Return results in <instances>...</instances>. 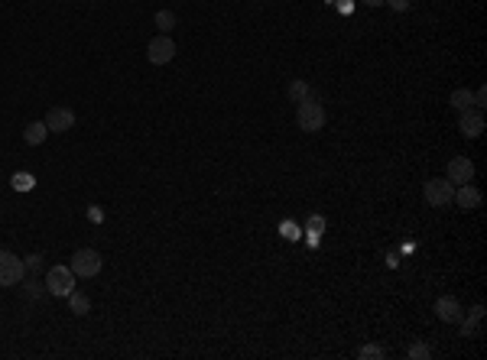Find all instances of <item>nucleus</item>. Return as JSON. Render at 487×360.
<instances>
[{"instance_id": "nucleus-1", "label": "nucleus", "mask_w": 487, "mask_h": 360, "mask_svg": "<svg viewBox=\"0 0 487 360\" xmlns=\"http://www.w3.org/2000/svg\"><path fill=\"white\" fill-rule=\"evenodd\" d=\"M296 124H299V130H305V134H315V130H322V127H325V108L319 104V94H315V98L299 101Z\"/></svg>"}, {"instance_id": "nucleus-2", "label": "nucleus", "mask_w": 487, "mask_h": 360, "mask_svg": "<svg viewBox=\"0 0 487 360\" xmlns=\"http://www.w3.org/2000/svg\"><path fill=\"white\" fill-rule=\"evenodd\" d=\"M104 260H101V253L91 250V247H82V250L72 253V263H68V269L75 273L78 279H94L98 273H101Z\"/></svg>"}, {"instance_id": "nucleus-3", "label": "nucleus", "mask_w": 487, "mask_h": 360, "mask_svg": "<svg viewBox=\"0 0 487 360\" xmlns=\"http://www.w3.org/2000/svg\"><path fill=\"white\" fill-rule=\"evenodd\" d=\"M452 195H455V185L448 179H429L426 188H422V198H426L429 208H445V205H452Z\"/></svg>"}, {"instance_id": "nucleus-4", "label": "nucleus", "mask_w": 487, "mask_h": 360, "mask_svg": "<svg viewBox=\"0 0 487 360\" xmlns=\"http://www.w3.org/2000/svg\"><path fill=\"white\" fill-rule=\"evenodd\" d=\"M46 289H49L52 295H59V299H68V292L75 289V273L68 266H52L49 273H46Z\"/></svg>"}, {"instance_id": "nucleus-5", "label": "nucleus", "mask_w": 487, "mask_h": 360, "mask_svg": "<svg viewBox=\"0 0 487 360\" xmlns=\"http://www.w3.org/2000/svg\"><path fill=\"white\" fill-rule=\"evenodd\" d=\"M23 276H26L23 260H20L17 253L0 250V285H17V283H23Z\"/></svg>"}, {"instance_id": "nucleus-6", "label": "nucleus", "mask_w": 487, "mask_h": 360, "mask_svg": "<svg viewBox=\"0 0 487 360\" xmlns=\"http://www.w3.org/2000/svg\"><path fill=\"white\" fill-rule=\"evenodd\" d=\"M172 56H176V42L169 39L166 33L156 36V39L146 46V59H150L153 65H166V62H172Z\"/></svg>"}, {"instance_id": "nucleus-7", "label": "nucleus", "mask_w": 487, "mask_h": 360, "mask_svg": "<svg viewBox=\"0 0 487 360\" xmlns=\"http://www.w3.org/2000/svg\"><path fill=\"white\" fill-rule=\"evenodd\" d=\"M46 127H49V134H65L75 127V110L72 108H52L46 114Z\"/></svg>"}, {"instance_id": "nucleus-8", "label": "nucleus", "mask_w": 487, "mask_h": 360, "mask_svg": "<svg viewBox=\"0 0 487 360\" xmlns=\"http://www.w3.org/2000/svg\"><path fill=\"white\" fill-rule=\"evenodd\" d=\"M448 182L452 185H468L471 179H474V162L468 160V156H455L452 162H448Z\"/></svg>"}, {"instance_id": "nucleus-9", "label": "nucleus", "mask_w": 487, "mask_h": 360, "mask_svg": "<svg viewBox=\"0 0 487 360\" xmlns=\"http://www.w3.org/2000/svg\"><path fill=\"white\" fill-rule=\"evenodd\" d=\"M436 315L442 321H448V325H458V321H462V302L455 299V295H442V299L436 302Z\"/></svg>"}, {"instance_id": "nucleus-10", "label": "nucleus", "mask_w": 487, "mask_h": 360, "mask_svg": "<svg viewBox=\"0 0 487 360\" xmlns=\"http://www.w3.org/2000/svg\"><path fill=\"white\" fill-rule=\"evenodd\" d=\"M452 201L462 211H474V208H481V192L471 182L468 185H458V188H455V195H452Z\"/></svg>"}, {"instance_id": "nucleus-11", "label": "nucleus", "mask_w": 487, "mask_h": 360, "mask_svg": "<svg viewBox=\"0 0 487 360\" xmlns=\"http://www.w3.org/2000/svg\"><path fill=\"white\" fill-rule=\"evenodd\" d=\"M458 130H462L468 140H474V136H481V130H484V114L481 110H462V120H458Z\"/></svg>"}, {"instance_id": "nucleus-12", "label": "nucleus", "mask_w": 487, "mask_h": 360, "mask_svg": "<svg viewBox=\"0 0 487 360\" xmlns=\"http://www.w3.org/2000/svg\"><path fill=\"white\" fill-rule=\"evenodd\" d=\"M46 136H49V127H46V120H33V124H26V130H23L26 146H42V143H46Z\"/></svg>"}, {"instance_id": "nucleus-13", "label": "nucleus", "mask_w": 487, "mask_h": 360, "mask_svg": "<svg viewBox=\"0 0 487 360\" xmlns=\"http://www.w3.org/2000/svg\"><path fill=\"white\" fill-rule=\"evenodd\" d=\"M448 104H452L458 114H462V110H471L474 108V91H468V88H455L452 98H448Z\"/></svg>"}, {"instance_id": "nucleus-14", "label": "nucleus", "mask_w": 487, "mask_h": 360, "mask_svg": "<svg viewBox=\"0 0 487 360\" xmlns=\"http://www.w3.org/2000/svg\"><path fill=\"white\" fill-rule=\"evenodd\" d=\"M322 231H325V218L322 214H312L309 224H305V240H309V247H319Z\"/></svg>"}, {"instance_id": "nucleus-15", "label": "nucleus", "mask_w": 487, "mask_h": 360, "mask_svg": "<svg viewBox=\"0 0 487 360\" xmlns=\"http://www.w3.org/2000/svg\"><path fill=\"white\" fill-rule=\"evenodd\" d=\"M68 309L75 311V315H88V311H91V299L84 292H75V289H72V292H68Z\"/></svg>"}, {"instance_id": "nucleus-16", "label": "nucleus", "mask_w": 487, "mask_h": 360, "mask_svg": "<svg viewBox=\"0 0 487 360\" xmlns=\"http://www.w3.org/2000/svg\"><path fill=\"white\" fill-rule=\"evenodd\" d=\"M289 101H296V104H299V101H305V98H315V91H312L309 88V82H303V78H296L293 84H289Z\"/></svg>"}, {"instance_id": "nucleus-17", "label": "nucleus", "mask_w": 487, "mask_h": 360, "mask_svg": "<svg viewBox=\"0 0 487 360\" xmlns=\"http://www.w3.org/2000/svg\"><path fill=\"white\" fill-rule=\"evenodd\" d=\"M156 30H160V33H172V30H176V13H172V10H156Z\"/></svg>"}, {"instance_id": "nucleus-18", "label": "nucleus", "mask_w": 487, "mask_h": 360, "mask_svg": "<svg viewBox=\"0 0 487 360\" xmlns=\"http://www.w3.org/2000/svg\"><path fill=\"white\" fill-rule=\"evenodd\" d=\"M10 182H13V188H17V192H30V188L36 185V179L30 176V172H13V179H10Z\"/></svg>"}, {"instance_id": "nucleus-19", "label": "nucleus", "mask_w": 487, "mask_h": 360, "mask_svg": "<svg viewBox=\"0 0 487 360\" xmlns=\"http://www.w3.org/2000/svg\"><path fill=\"white\" fill-rule=\"evenodd\" d=\"M358 357H364V360H380V357H386V351L380 347V344H364L361 351H358Z\"/></svg>"}, {"instance_id": "nucleus-20", "label": "nucleus", "mask_w": 487, "mask_h": 360, "mask_svg": "<svg viewBox=\"0 0 487 360\" xmlns=\"http://www.w3.org/2000/svg\"><path fill=\"white\" fill-rule=\"evenodd\" d=\"M410 357H412V360H429V357H432V351H429V344L416 341V344L410 347Z\"/></svg>"}, {"instance_id": "nucleus-21", "label": "nucleus", "mask_w": 487, "mask_h": 360, "mask_svg": "<svg viewBox=\"0 0 487 360\" xmlns=\"http://www.w3.org/2000/svg\"><path fill=\"white\" fill-rule=\"evenodd\" d=\"M279 234H283L286 240H296V237H299V227H296L293 221H283V224H279Z\"/></svg>"}, {"instance_id": "nucleus-22", "label": "nucleus", "mask_w": 487, "mask_h": 360, "mask_svg": "<svg viewBox=\"0 0 487 360\" xmlns=\"http://www.w3.org/2000/svg\"><path fill=\"white\" fill-rule=\"evenodd\" d=\"M386 4H390V7H393L396 13H406V10L412 7V0H386Z\"/></svg>"}, {"instance_id": "nucleus-23", "label": "nucleus", "mask_w": 487, "mask_h": 360, "mask_svg": "<svg viewBox=\"0 0 487 360\" xmlns=\"http://www.w3.org/2000/svg\"><path fill=\"white\" fill-rule=\"evenodd\" d=\"M484 104H487V91L478 88V91H474V108H484Z\"/></svg>"}, {"instance_id": "nucleus-24", "label": "nucleus", "mask_w": 487, "mask_h": 360, "mask_svg": "<svg viewBox=\"0 0 487 360\" xmlns=\"http://www.w3.org/2000/svg\"><path fill=\"white\" fill-rule=\"evenodd\" d=\"M364 4H367V7H384L386 0H364Z\"/></svg>"}]
</instances>
